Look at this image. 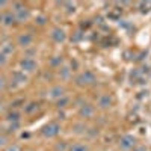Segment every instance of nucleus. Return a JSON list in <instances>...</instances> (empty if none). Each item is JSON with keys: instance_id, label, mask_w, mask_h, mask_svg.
I'll list each match as a JSON object with an SVG mask.
<instances>
[{"instance_id": "obj_12", "label": "nucleus", "mask_w": 151, "mask_h": 151, "mask_svg": "<svg viewBox=\"0 0 151 151\" xmlns=\"http://www.w3.org/2000/svg\"><path fill=\"white\" fill-rule=\"evenodd\" d=\"M38 109V104H35V103H30L26 109H24V112H26V113H32L33 110H36Z\"/></svg>"}, {"instance_id": "obj_2", "label": "nucleus", "mask_w": 151, "mask_h": 151, "mask_svg": "<svg viewBox=\"0 0 151 151\" xmlns=\"http://www.w3.org/2000/svg\"><path fill=\"white\" fill-rule=\"evenodd\" d=\"M20 65L24 71H33L36 68V62L32 59V58H24L21 62H20Z\"/></svg>"}, {"instance_id": "obj_19", "label": "nucleus", "mask_w": 151, "mask_h": 151, "mask_svg": "<svg viewBox=\"0 0 151 151\" xmlns=\"http://www.w3.org/2000/svg\"><path fill=\"white\" fill-rule=\"evenodd\" d=\"M133 151H145L144 148H136V150H133Z\"/></svg>"}, {"instance_id": "obj_13", "label": "nucleus", "mask_w": 151, "mask_h": 151, "mask_svg": "<svg viewBox=\"0 0 151 151\" xmlns=\"http://www.w3.org/2000/svg\"><path fill=\"white\" fill-rule=\"evenodd\" d=\"M12 50H14V47H11V44H5V47H3V50H2V53L3 55H8V53H11Z\"/></svg>"}, {"instance_id": "obj_18", "label": "nucleus", "mask_w": 151, "mask_h": 151, "mask_svg": "<svg viewBox=\"0 0 151 151\" xmlns=\"http://www.w3.org/2000/svg\"><path fill=\"white\" fill-rule=\"evenodd\" d=\"M3 88H5V79L0 77V89H3Z\"/></svg>"}, {"instance_id": "obj_3", "label": "nucleus", "mask_w": 151, "mask_h": 151, "mask_svg": "<svg viewBox=\"0 0 151 151\" xmlns=\"http://www.w3.org/2000/svg\"><path fill=\"white\" fill-rule=\"evenodd\" d=\"M52 38H53L56 42H62V41L65 40V32L62 30V29H55L52 32Z\"/></svg>"}, {"instance_id": "obj_11", "label": "nucleus", "mask_w": 151, "mask_h": 151, "mask_svg": "<svg viewBox=\"0 0 151 151\" xmlns=\"http://www.w3.org/2000/svg\"><path fill=\"white\" fill-rule=\"evenodd\" d=\"M18 116H20V115H18L17 112H11L9 115H8V119H9V121H14V122H18Z\"/></svg>"}, {"instance_id": "obj_4", "label": "nucleus", "mask_w": 151, "mask_h": 151, "mask_svg": "<svg viewBox=\"0 0 151 151\" xmlns=\"http://www.w3.org/2000/svg\"><path fill=\"white\" fill-rule=\"evenodd\" d=\"M62 95H64V88H60V86L52 88V89H50V92H48V97H50V98H59V97H62Z\"/></svg>"}, {"instance_id": "obj_5", "label": "nucleus", "mask_w": 151, "mask_h": 151, "mask_svg": "<svg viewBox=\"0 0 151 151\" xmlns=\"http://www.w3.org/2000/svg\"><path fill=\"white\" fill-rule=\"evenodd\" d=\"M134 145V139L132 136H124L122 137V141H121V147L122 148H125V150H129V148H132Z\"/></svg>"}, {"instance_id": "obj_14", "label": "nucleus", "mask_w": 151, "mask_h": 151, "mask_svg": "<svg viewBox=\"0 0 151 151\" xmlns=\"http://www.w3.org/2000/svg\"><path fill=\"white\" fill-rule=\"evenodd\" d=\"M71 151H88V148L85 145H74L71 148Z\"/></svg>"}, {"instance_id": "obj_15", "label": "nucleus", "mask_w": 151, "mask_h": 151, "mask_svg": "<svg viewBox=\"0 0 151 151\" xmlns=\"http://www.w3.org/2000/svg\"><path fill=\"white\" fill-rule=\"evenodd\" d=\"M5 151H21V148H20V145H17V144H14V145H9Z\"/></svg>"}, {"instance_id": "obj_9", "label": "nucleus", "mask_w": 151, "mask_h": 151, "mask_svg": "<svg viewBox=\"0 0 151 151\" xmlns=\"http://www.w3.org/2000/svg\"><path fill=\"white\" fill-rule=\"evenodd\" d=\"M110 103H112V100H110V97H109V95H103L101 98L98 100L100 107H109V106H110Z\"/></svg>"}, {"instance_id": "obj_16", "label": "nucleus", "mask_w": 151, "mask_h": 151, "mask_svg": "<svg viewBox=\"0 0 151 151\" xmlns=\"http://www.w3.org/2000/svg\"><path fill=\"white\" fill-rule=\"evenodd\" d=\"M6 142H8V137H6L5 134H2V136H0V147L6 145Z\"/></svg>"}, {"instance_id": "obj_7", "label": "nucleus", "mask_w": 151, "mask_h": 151, "mask_svg": "<svg viewBox=\"0 0 151 151\" xmlns=\"http://www.w3.org/2000/svg\"><path fill=\"white\" fill-rule=\"evenodd\" d=\"M92 113H94V109H92V106H89V104H86V106H83V107L80 109V115L85 116V118L91 116Z\"/></svg>"}, {"instance_id": "obj_8", "label": "nucleus", "mask_w": 151, "mask_h": 151, "mask_svg": "<svg viewBox=\"0 0 151 151\" xmlns=\"http://www.w3.org/2000/svg\"><path fill=\"white\" fill-rule=\"evenodd\" d=\"M79 80H85L83 83H92L95 79H94V76H92L89 71H86V73H83L80 77H79Z\"/></svg>"}, {"instance_id": "obj_1", "label": "nucleus", "mask_w": 151, "mask_h": 151, "mask_svg": "<svg viewBox=\"0 0 151 151\" xmlns=\"http://www.w3.org/2000/svg\"><path fill=\"white\" fill-rule=\"evenodd\" d=\"M59 130H60V125L58 122H48L42 129V134L45 137H53V136H56L59 133Z\"/></svg>"}, {"instance_id": "obj_6", "label": "nucleus", "mask_w": 151, "mask_h": 151, "mask_svg": "<svg viewBox=\"0 0 151 151\" xmlns=\"http://www.w3.org/2000/svg\"><path fill=\"white\" fill-rule=\"evenodd\" d=\"M18 42H20V45H23V47H27V45H30V42H32V36H30L29 33L20 35Z\"/></svg>"}, {"instance_id": "obj_17", "label": "nucleus", "mask_w": 151, "mask_h": 151, "mask_svg": "<svg viewBox=\"0 0 151 151\" xmlns=\"http://www.w3.org/2000/svg\"><path fill=\"white\" fill-rule=\"evenodd\" d=\"M6 62V55H3L2 52H0V65H3Z\"/></svg>"}, {"instance_id": "obj_10", "label": "nucleus", "mask_w": 151, "mask_h": 151, "mask_svg": "<svg viewBox=\"0 0 151 151\" xmlns=\"http://www.w3.org/2000/svg\"><path fill=\"white\" fill-rule=\"evenodd\" d=\"M14 18H15V15L12 14V12H8V14L3 17V23L5 24H12V21H14Z\"/></svg>"}]
</instances>
